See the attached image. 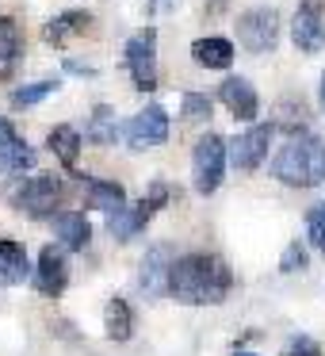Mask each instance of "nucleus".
<instances>
[{"label":"nucleus","mask_w":325,"mask_h":356,"mask_svg":"<svg viewBox=\"0 0 325 356\" xmlns=\"http://www.w3.org/2000/svg\"><path fill=\"white\" fill-rule=\"evenodd\" d=\"M233 287V272L215 253H184L176 257L169 276V295L188 307H218Z\"/></svg>","instance_id":"1"},{"label":"nucleus","mask_w":325,"mask_h":356,"mask_svg":"<svg viewBox=\"0 0 325 356\" xmlns=\"http://www.w3.org/2000/svg\"><path fill=\"white\" fill-rule=\"evenodd\" d=\"M272 177L291 188H322L325 184V138L317 134H291L272 157Z\"/></svg>","instance_id":"2"},{"label":"nucleus","mask_w":325,"mask_h":356,"mask_svg":"<svg viewBox=\"0 0 325 356\" xmlns=\"http://www.w3.org/2000/svg\"><path fill=\"white\" fill-rule=\"evenodd\" d=\"M8 200H12V207L24 211V215L47 218V215H54L58 200H62V177H54V172H39V177L16 180V184L8 188Z\"/></svg>","instance_id":"3"},{"label":"nucleus","mask_w":325,"mask_h":356,"mask_svg":"<svg viewBox=\"0 0 325 356\" xmlns=\"http://www.w3.org/2000/svg\"><path fill=\"white\" fill-rule=\"evenodd\" d=\"M226 157H230V142H222L218 134H203L195 142L192 154V184L199 195H215L218 184H222L226 172Z\"/></svg>","instance_id":"4"},{"label":"nucleus","mask_w":325,"mask_h":356,"mask_svg":"<svg viewBox=\"0 0 325 356\" xmlns=\"http://www.w3.org/2000/svg\"><path fill=\"white\" fill-rule=\"evenodd\" d=\"M165 203H169V188L157 180V184L149 188V195H142L134 207H123V211H115V215H108V234L115 241H131L134 234L146 230V222L165 207Z\"/></svg>","instance_id":"5"},{"label":"nucleus","mask_w":325,"mask_h":356,"mask_svg":"<svg viewBox=\"0 0 325 356\" xmlns=\"http://www.w3.org/2000/svg\"><path fill=\"white\" fill-rule=\"evenodd\" d=\"M238 42L249 54H268L279 42V12L276 8H249L238 16Z\"/></svg>","instance_id":"6"},{"label":"nucleus","mask_w":325,"mask_h":356,"mask_svg":"<svg viewBox=\"0 0 325 356\" xmlns=\"http://www.w3.org/2000/svg\"><path fill=\"white\" fill-rule=\"evenodd\" d=\"M126 70L134 77L138 92H153L157 88V31L146 27L126 42Z\"/></svg>","instance_id":"7"},{"label":"nucleus","mask_w":325,"mask_h":356,"mask_svg":"<svg viewBox=\"0 0 325 356\" xmlns=\"http://www.w3.org/2000/svg\"><path fill=\"white\" fill-rule=\"evenodd\" d=\"M126 146L131 149H153V146H165L169 142V111L161 104H149L142 108L138 115L126 123Z\"/></svg>","instance_id":"8"},{"label":"nucleus","mask_w":325,"mask_h":356,"mask_svg":"<svg viewBox=\"0 0 325 356\" xmlns=\"http://www.w3.org/2000/svg\"><path fill=\"white\" fill-rule=\"evenodd\" d=\"M272 134H276V127H272V123H256V127H249L245 134H238V138L230 142V165L238 172L260 169V161L268 157Z\"/></svg>","instance_id":"9"},{"label":"nucleus","mask_w":325,"mask_h":356,"mask_svg":"<svg viewBox=\"0 0 325 356\" xmlns=\"http://www.w3.org/2000/svg\"><path fill=\"white\" fill-rule=\"evenodd\" d=\"M291 39L302 54H322L325 50V16L317 0H306L291 19Z\"/></svg>","instance_id":"10"},{"label":"nucleus","mask_w":325,"mask_h":356,"mask_svg":"<svg viewBox=\"0 0 325 356\" xmlns=\"http://www.w3.org/2000/svg\"><path fill=\"white\" fill-rule=\"evenodd\" d=\"M172 264H176V257H172L169 245H153L146 257H142V268H138V287L149 295V299H157V295H169V276H172Z\"/></svg>","instance_id":"11"},{"label":"nucleus","mask_w":325,"mask_h":356,"mask_svg":"<svg viewBox=\"0 0 325 356\" xmlns=\"http://www.w3.org/2000/svg\"><path fill=\"white\" fill-rule=\"evenodd\" d=\"M35 169V149L16 134L8 119H0V172L4 177H24Z\"/></svg>","instance_id":"12"},{"label":"nucleus","mask_w":325,"mask_h":356,"mask_svg":"<svg viewBox=\"0 0 325 356\" xmlns=\"http://www.w3.org/2000/svg\"><path fill=\"white\" fill-rule=\"evenodd\" d=\"M218 100H222V104H226V111H230L233 119H241V123H253L256 111H260L256 88L249 85L245 77H226L222 85H218Z\"/></svg>","instance_id":"13"},{"label":"nucleus","mask_w":325,"mask_h":356,"mask_svg":"<svg viewBox=\"0 0 325 356\" xmlns=\"http://www.w3.org/2000/svg\"><path fill=\"white\" fill-rule=\"evenodd\" d=\"M65 284H69V268H65V253L54 245H47L39 253V268H35V287H39V295H47V299H58V295L65 291Z\"/></svg>","instance_id":"14"},{"label":"nucleus","mask_w":325,"mask_h":356,"mask_svg":"<svg viewBox=\"0 0 325 356\" xmlns=\"http://www.w3.org/2000/svg\"><path fill=\"white\" fill-rule=\"evenodd\" d=\"M88 27H92V12H62V16H54L47 27H42V42L47 47H65L69 39H77V35H85Z\"/></svg>","instance_id":"15"},{"label":"nucleus","mask_w":325,"mask_h":356,"mask_svg":"<svg viewBox=\"0 0 325 356\" xmlns=\"http://www.w3.org/2000/svg\"><path fill=\"white\" fill-rule=\"evenodd\" d=\"M31 276V264H27V249L12 238H0V287H16Z\"/></svg>","instance_id":"16"},{"label":"nucleus","mask_w":325,"mask_h":356,"mask_svg":"<svg viewBox=\"0 0 325 356\" xmlns=\"http://www.w3.org/2000/svg\"><path fill=\"white\" fill-rule=\"evenodd\" d=\"M24 58V31L12 16H0V81H8Z\"/></svg>","instance_id":"17"},{"label":"nucleus","mask_w":325,"mask_h":356,"mask_svg":"<svg viewBox=\"0 0 325 356\" xmlns=\"http://www.w3.org/2000/svg\"><path fill=\"white\" fill-rule=\"evenodd\" d=\"M85 203L92 211H103V215H115V211L126 207V188L119 180H92L85 184Z\"/></svg>","instance_id":"18"},{"label":"nucleus","mask_w":325,"mask_h":356,"mask_svg":"<svg viewBox=\"0 0 325 356\" xmlns=\"http://www.w3.org/2000/svg\"><path fill=\"white\" fill-rule=\"evenodd\" d=\"M192 58H195V65H203V70H230L233 65V42L218 39V35L195 39L192 42Z\"/></svg>","instance_id":"19"},{"label":"nucleus","mask_w":325,"mask_h":356,"mask_svg":"<svg viewBox=\"0 0 325 356\" xmlns=\"http://www.w3.org/2000/svg\"><path fill=\"white\" fill-rule=\"evenodd\" d=\"M54 234L65 249H85L92 241V226H88V218L81 211H62L54 218Z\"/></svg>","instance_id":"20"},{"label":"nucleus","mask_w":325,"mask_h":356,"mask_svg":"<svg viewBox=\"0 0 325 356\" xmlns=\"http://www.w3.org/2000/svg\"><path fill=\"white\" fill-rule=\"evenodd\" d=\"M47 146L65 169H77V154H81V131L77 127H65V123L54 127V131L47 134Z\"/></svg>","instance_id":"21"},{"label":"nucleus","mask_w":325,"mask_h":356,"mask_svg":"<svg viewBox=\"0 0 325 356\" xmlns=\"http://www.w3.org/2000/svg\"><path fill=\"white\" fill-rule=\"evenodd\" d=\"M103 330H108L111 341H131V333H134L131 302H126V299H111L108 307H103Z\"/></svg>","instance_id":"22"},{"label":"nucleus","mask_w":325,"mask_h":356,"mask_svg":"<svg viewBox=\"0 0 325 356\" xmlns=\"http://www.w3.org/2000/svg\"><path fill=\"white\" fill-rule=\"evenodd\" d=\"M88 142H96V146H111V142L119 138V127H115V111L108 108V104H96L92 108V119H88V131H85Z\"/></svg>","instance_id":"23"},{"label":"nucleus","mask_w":325,"mask_h":356,"mask_svg":"<svg viewBox=\"0 0 325 356\" xmlns=\"http://www.w3.org/2000/svg\"><path fill=\"white\" fill-rule=\"evenodd\" d=\"M58 88H62V81H35V85H24L12 92V108H35V104H42L47 96H54Z\"/></svg>","instance_id":"24"},{"label":"nucleus","mask_w":325,"mask_h":356,"mask_svg":"<svg viewBox=\"0 0 325 356\" xmlns=\"http://www.w3.org/2000/svg\"><path fill=\"white\" fill-rule=\"evenodd\" d=\"M210 96L203 92H184L180 96V119H188V123H199V119H210Z\"/></svg>","instance_id":"25"},{"label":"nucleus","mask_w":325,"mask_h":356,"mask_svg":"<svg viewBox=\"0 0 325 356\" xmlns=\"http://www.w3.org/2000/svg\"><path fill=\"white\" fill-rule=\"evenodd\" d=\"M306 234H310V241H314V249L325 257V203H314V207L306 211Z\"/></svg>","instance_id":"26"},{"label":"nucleus","mask_w":325,"mask_h":356,"mask_svg":"<svg viewBox=\"0 0 325 356\" xmlns=\"http://www.w3.org/2000/svg\"><path fill=\"white\" fill-rule=\"evenodd\" d=\"M306 268V249H302V241H291V245L283 249V261H279V272H287V276H294V272Z\"/></svg>","instance_id":"27"},{"label":"nucleus","mask_w":325,"mask_h":356,"mask_svg":"<svg viewBox=\"0 0 325 356\" xmlns=\"http://www.w3.org/2000/svg\"><path fill=\"white\" fill-rule=\"evenodd\" d=\"M287 356H322V348H317V341H310V337H294Z\"/></svg>","instance_id":"28"},{"label":"nucleus","mask_w":325,"mask_h":356,"mask_svg":"<svg viewBox=\"0 0 325 356\" xmlns=\"http://www.w3.org/2000/svg\"><path fill=\"white\" fill-rule=\"evenodd\" d=\"M180 0H149V12H169V8H176Z\"/></svg>","instance_id":"29"},{"label":"nucleus","mask_w":325,"mask_h":356,"mask_svg":"<svg viewBox=\"0 0 325 356\" xmlns=\"http://www.w3.org/2000/svg\"><path fill=\"white\" fill-rule=\"evenodd\" d=\"M65 70H69V73H85V77H92V70H88V65H77V62H65Z\"/></svg>","instance_id":"30"},{"label":"nucleus","mask_w":325,"mask_h":356,"mask_svg":"<svg viewBox=\"0 0 325 356\" xmlns=\"http://www.w3.org/2000/svg\"><path fill=\"white\" fill-rule=\"evenodd\" d=\"M317 104H322V111H325V73H322V88H317Z\"/></svg>","instance_id":"31"},{"label":"nucleus","mask_w":325,"mask_h":356,"mask_svg":"<svg viewBox=\"0 0 325 356\" xmlns=\"http://www.w3.org/2000/svg\"><path fill=\"white\" fill-rule=\"evenodd\" d=\"M233 356H253V353H233Z\"/></svg>","instance_id":"32"},{"label":"nucleus","mask_w":325,"mask_h":356,"mask_svg":"<svg viewBox=\"0 0 325 356\" xmlns=\"http://www.w3.org/2000/svg\"><path fill=\"white\" fill-rule=\"evenodd\" d=\"M317 4H325V0H317Z\"/></svg>","instance_id":"33"}]
</instances>
